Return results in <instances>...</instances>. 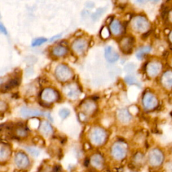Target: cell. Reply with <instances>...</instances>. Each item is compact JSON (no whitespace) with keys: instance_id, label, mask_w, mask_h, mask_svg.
I'll list each match as a JSON object with an SVG mask.
<instances>
[{"instance_id":"cell-30","label":"cell","mask_w":172,"mask_h":172,"mask_svg":"<svg viewBox=\"0 0 172 172\" xmlns=\"http://www.w3.org/2000/svg\"><path fill=\"white\" fill-rule=\"evenodd\" d=\"M59 114L61 118L65 119L70 115V110L67 108H62L59 110Z\"/></svg>"},{"instance_id":"cell-36","label":"cell","mask_w":172,"mask_h":172,"mask_svg":"<svg viewBox=\"0 0 172 172\" xmlns=\"http://www.w3.org/2000/svg\"><path fill=\"white\" fill-rule=\"evenodd\" d=\"M166 171L167 172H172V161L167 163Z\"/></svg>"},{"instance_id":"cell-20","label":"cell","mask_w":172,"mask_h":172,"mask_svg":"<svg viewBox=\"0 0 172 172\" xmlns=\"http://www.w3.org/2000/svg\"><path fill=\"white\" fill-rule=\"evenodd\" d=\"M12 153L10 147L6 144L2 143L0 147V161L1 162L6 161L10 157Z\"/></svg>"},{"instance_id":"cell-17","label":"cell","mask_w":172,"mask_h":172,"mask_svg":"<svg viewBox=\"0 0 172 172\" xmlns=\"http://www.w3.org/2000/svg\"><path fill=\"white\" fill-rule=\"evenodd\" d=\"M105 58L109 63H114L119 59V55L112 47L108 46L105 48Z\"/></svg>"},{"instance_id":"cell-15","label":"cell","mask_w":172,"mask_h":172,"mask_svg":"<svg viewBox=\"0 0 172 172\" xmlns=\"http://www.w3.org/2000/svg\"><path fill=\"white\" fill-rule=\"evenodd\" d=\"M16 165L20 169H26L30 165V160L28 157L23 152H17L14 157Z\"/></svg>"},{"instance_id":"cell-13","label":"cell","mask_w":172,"mask_h":172,"mask_svg":"<svg viewBox=\"0 0 172 172\" xmlns=\"http://www.w3.org/2000/svg\"><path fill=\"white\" fill-rule=\"evenodd\" d=\"M20 114L21 116L24 118H32L41 116H47L48 117L50 118V120H52L49 114H46L39 110L33 109L28 107L22 108L20 110Z\"/></svg>"},{"instance_id":"cell-2","label":"cell","mask_w":172,"mask_h":172,"mask_svg":"<svg viewBox=\"0 0 172 172\" xmlns=\"http://www.w3.org/2000/svg\"><path fill=\"white\" fill-rule=\"evenodd\" d=\"M108 138L107 132L102 127L96 126L90 130V139L91 143L96 146L104 145Z\"/></svg>"},{"instance_id":"cell-8","label":"cell","mask_w":172,"mask_h":172,"mask_svg":"<svg viewBox=\"0 0 172 172\" xmlns=\"http://www.w3.org/2000/svg\"><path fill=\"white\" fill-rule=\"evenodd\" d=\"M41 99L44 103L52 104L59 99V94L55 89L47 87L41 91Z\"/></svg>"},{"instance_id":"cell-19","label":"cell","mask_w":172,"mask_h":172,"mask_svg":"<svg viewBox=\"0 0 172 172\" xmlns=\"http://www.w3.org/2000/svg\"><path fill=\"white\" fill-rule=\"evenodd\" d=\"M110 32L114 36H118L123 32V26L120 21L114 20L110 23Z\"/></svg>"},{"instance_id":"cell-37","label":"cell","mask_w":172,"mask_h":172,"mask_svg":"<svg viewBox=\"0 0 172 172\" xmlns=\"http://www.w3.org/2000/svg\"><path fill=\"white\" fill-rule=\"evenodd\" d=\"M0 31H1V32L3 33V34H6V35L7 34V30H6V28L5 27H4V26L3 25L2 23L0 24Z\"/></svg>"},{"instance_id":"cell-28","label":"cell","mask_w":172,"mask_h":172,"mask_svg":"<svg viewBox=\"0 0 172 172\" xmlns=\"http://www.w3.org/2000/svg\"><path fill=\"white\" fill-rule=\"evenodd\" d=\"M105 10H106V8H104V7L98 8V10H97L91 16V17H92V19H93V20L95 21V20H98L99 17H100L101 16L104 14Z\"/></svg>"},{"instance_id":"cell-26","label":"cell","mask_w":172,"mask_h":172,"mask_svg":"<svg viewBox=\"0 0 172 172\" xmlns=\"http://www.w3.org/2000/svg\"><path fill=\"white\" fill-rule=\"evenodd\" d=\"M134 163L137 165H141L145 162V156L142 153H137L134 157Z\"/></svg>"},{"instance_id":"cell-4","label":"cell","mask_w":172,"mask_h":172,"mask_svg":"<svg viewBox=\"0 0 172 172\" xmlns=\"http://www.w3.org/2000/svg\"><path fill=\"white\" fill-rule=\"evenodd\" d=\"M164 63L160 60H153L148 62L145 66V73L151 79H155L162 74Z\"/></svg>"},{"instance_id":"cell-14","label":"cell","mask_w":172,"mask_h":172,"mask_svg":"<svg viewBox=\"0 0 172 172\" xmlns=\"http://www.w3.org/2000/svg\"><path fill=\"white\" fill-rule=\"evenodd\" d=\"M134 43L135 39L133 37H125L119 42V46H120L121 51L124 53L129 54L133 51Z\"/></svg>"},{"instance_id":"cell-10","label":"cell","mask_w":172,"mask_h":172,"mask_svg":"<svg viewBox=\"0 0 172 172\" xmlns=\"http://www.w3.org/2000/svg\"><path fill=\"white\" fill-rule=\"evenodd\" d=\"M63 93L71 100L77 99L81 94V90L76 83H71L63 87Z\"/></svg>"},{"instance_id":"cell-27","label":"cell","mask_w":172,"mask_h":172,"mask_svg":"<svg viewBox=\"0 0 172 172\" xmlns=\"http://www.w3.org/2000/svg\"><path fill=\"white\" fill-rule=\"evenodd\" d=\"M110 34H111V32H110V28H108L107 26H104V27L102 28V30H101V32H100L101 37L104 40L108 38L110 36Z\"/></svg>"},{"instance_id":"cell-38","label":"cell","mask_w":172,"mask_h":172,"mask_svg":"<svg viewBox=\"0 0 172 172\" xmlns=\"http://www.w3.org/2000/svg\"><path fill=\"white\" fill-rule=\"evenodd\" d=\"M150 1H151V2H152L153 3H158L159 2H160V0H150Z\"/></svg>"},{"instance_id":"cell-11","label":"cell","mask_w":172,"mask_h":172,"mask_svg":"<svg viewBox=\"0 0 172 172\" xmlns=\"http://www.w3.org/2000/svg\"><path fill=\"white\" fill-rule=\"evenodd\" d=\"M81 114L86 118L93 115L97 110V104L94 100H86L81 104Z\"/></svg>"},{"instance_id":"cell-3","label":"cell","mask_w":172,"mask_h":172,"mask_svg":"<svg viewBox=\"0 0 172 172\" xmlns=\"http://www.w3.org/2000/svg\"><path fill=\"white\" fill-rule=\"evenodd\" d=\"M142 104L145 110L153 111L159 106L160 100L155 93L151 91L147 90L143 95Z\"/></svg>"},{"instance_id":"cell-21","label":"cell","mask_w":172,"mask_h":172,"mask_svg":"<svg viewBox=\"0 0 172 172\" xmlns=\"http://www.w3.org/2000/svg\"><path fill=\"white\" fill-rule=\"evenodd\" d=\"M40 131L45 136H50L53 133V129L50 124V122L47 120H44L42 122L40 126Z\"/></svg>"},{"instance_id":"cell-7","label":"cell","mask_w":172,"mask_h":172,"mask_svg":"<svg viewBox=\"0 0 172 172\" xmlns=\"http://www.w3.org/2000/svg\"><path fill=\"white\" fill-rule=\"evenodd\" d=\"M110 152H111V155L114 160L117 161H121L124 160L127 155V146L122 143H115L112 146Z\"/></svg>"},{"instance_id":"cell-5","label":"cell","mask_w":172,"mask_h":172,"mask_svg":"<svg viewBox=\"0 0 172 172\" xmlns=\"http://www.w3.org/2000/svg\"><path fill=\"white\" fill-rule=\"evenodd\" d=\"M147 161L153 167L161 166L164 161V154L161 149L154 148L149 152Z\"/></svg>"},{"instance_id":"cell-33","label":"cell","mask_w":172,"mask_h":172,"mask_svg":"<svg viewBox=\"0 0 172 172\" xmlns=\"http://www.w3.org/2000/svg\"><path fill=\"white\" fill-rule=\"evenodd\" d=\"M167 21L169 24L172 26V7L170 8L167 13Z\"/></svg>"},{"instance_id":"cell-34","label":"cell","mask_w":172,"mask_h":172,"mask_svg":"<svg viewBox=\"0 0 172 172\" xmlns=\"http://www.w3.org/2000/svg\"><path fill=\"white\" fill-rule=\"evenodd\" d=\"M167 41H168L170 45L172 47V28L169 30V32L167 35Z\"/></svg>"},{"instance_id":"cell-9","label":"cell","mask_w":172,"mask_h":172,"mask_svg":"<svg viewBox=\"0 0 172 172\" xmlns=\"http://www.w3.org/2000/svg\"><path fill=\"white\" fill-rule=\"evenodd\" d=\"M160 83L161 87L167 91H172V69L165 70L161 75Z\"/></svg>"},{"instance_id":"cell-29","label":"cell","mask_w":172,"mask_h":172,"mask_svg":"<svg viewBox=\"0 0 172 172\" xmlns=\"http://www.w3.org/2000/svg\"><path fill=\"white\" fill-rule=\"evenodd\" d=\"M48 40L45 38L41 37V38H35L33 40V41L32 42V47H38L42 45V44L45 43L47 42Z\"/></svg>"},{"instance_id":"cell-24","label":"cell","mask_w":172,"mask_h":172,"mask_svg":"<svg viewBox=\"0 0 172 172\" xmlns=\"http://www.w3.org/2000/svg\"><path fill=\"white\" fill-rule=\"evenodd\" d=\"M20 80L18 77H14L10 79L5 85L2 86V91H7L10 90L12 88L17 87L19 85Z\"/></svg>"},{"instance_id":"cell-12","label":"cell","mask_w":172,"mask_h":172,"mask_svg":"<svg viewBox=\"0 0 172 172\" xmlns=\"http://www.w3.org/2000/svg\"><path fill=\"white\" fill-rule=\"evenodd\" d=\"M88 47V42L86 39L77 38L72 43L71 48L73 51L77 55H81L86 51Z\"/></svg>"},{"instance_id":"cell-32","label":"cell","mask_w":172,"mask_h":172,"mask_svg":"<svg viewBox=\"0 0 172 172\" xmlns=\"http://www.w3.org/2000/svg\"><path fill=\"white\" fill-rule=\"evenodd\" d=\"M125 80L126 81V83L128 84L129 85H133V84H137L138 81L136 79H135V77H133V76H127L125 78Z\"/></svg>"},{"instance_id":"cell-1","label":"cell","mask_w":172,"mask_h":172,"mask_svg":"<svg viewBox=\"0 0 172 172\" xmlns=\"http://www.w3.org/2000/svg\"><path fill=\"white\" fill-rule=\"evenodd\" d=\"M131 27L136 32L145 34L151 28V23L145 16L138 15L132 19Z\"/></svg>"},{"instance_id":"cell-16","label":"cell","mask_w":172,"mask_h":172,"mask_svg":"<svg viewBox=\"0 0 172 172\" xmlns=\"http://www.w3.org/2000/svg\"><path fill=\"white\" fill-rule=\"evenodd\" d=\"M117 118L122 124H129L132 120V115L127 109L122 108L118 110Z\"/></svg>"},{"instance_id":"cell-22","label":"cell","mask_w":172,"mask_h":172,"mask_svg":"<svg viewBox=\"0 0 172 172\" xmlns=\"http://www.w3.org/2000/svg\"><path fill=\"white\" fill-rule=\"evenodd\" d=\"M152 51V47L150 45H146L140 47L136 52V57L138 60H143L145 57Z\"/></svg>"},{"instance_id":"cell-25","label":"cell","mask_w":172,"mask_h":172,"mask_svg":"<svg viewBox=\"0 0 172 172\" xmlns=\"http://www.w3.org/2000/svg\"><path fill=\"white\" fill-rule=\"evenodd\" d=\"M28 133V130L24 126H19L16 129V135L20 138H25Z\"/></svg>"},{"instance_id":"cell-35","label":"cell","mask_w":172,"mask_h":172,"mask_svg":"<svg viewBox=\"0 0 172 172\" xmlns=\"http://www.w3.org/2000/svg\"><path fill=\"white\" fill-rule=\"evenodd\" d=\"M7 108V104L3 102V101H1V102H0V110H1V112H3L5 111Z\"/></svg>"},{"instance_id":"cell-6","label":"cell","mask_w":172,"mask_h":172,"mask_svg":"<svg viewBox=\"0 0 172 172\" xmlns=\"http://www.w3.org/2000/svg\"><path fill=\"white\" fill-rule=\"evenodd\" d=\"M55 74L57 80L61 82H67L73 76L72 70L65 64H60L57 66Z\"/></svg>"},{"instance_id":"cell-18","label":"cell","mask_w":172,"mask_h":172,"mask_svg":"<svg viewBox=\"0 0 172 172\" xmlns=\"http://www.w3.org/2000/svg\"><path fill=\"white\" fill-rule=\"evenodd\" d=\"M90 164L96 169H102L104 164V157L100 153H95L90 158Z\"/></svg>"},{"instance_id":"cell-23","label":"cell","mask_w":172,"mask_h":172,"mask_svg":"<svg viewBox=\"0 0 172 172\" xmlns=\"http://www.w3.org/2000/svg\"><path fill=\"white\" fill-rule=\"evenodd\" d=\"M52 52L54 56L57 57H61L67 54L68 48L67 47L63 45H57L52 48Z\"/></svg>"},{"instance_id":"cell-31","label":"cell","mask_w":172,"mask_h":172,"mask_svg":"<svg viewBox=\"0 0 172 172\" xmlns=\"http://www.w3.org/2000/svg\"><path fill=\"white\" fill-rule=\"evenodd\" d=\"M26 149L34 157H38V156H39L40 153H41L38 149H37V148H35V147H27Z\"/></svg>"}]
</instances>
